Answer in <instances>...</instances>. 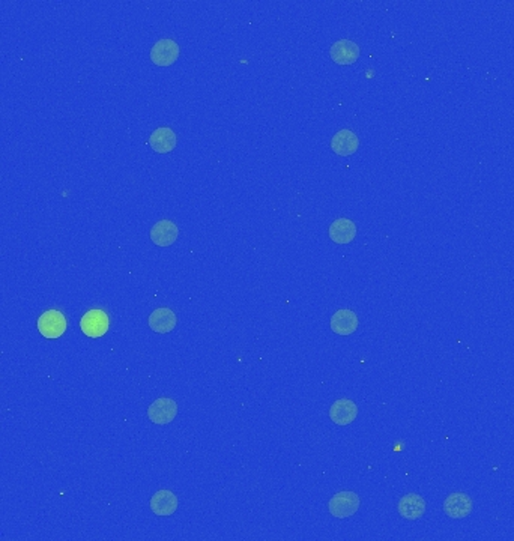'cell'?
Here are the masks:
<instances>
[{
    "label": "cell",
    "mask_w": 514,
    "mask_h": 541,
    "mask_svg": "<svg viewBox=\"0 0 514 541\" xmlns=\"http://www.w3.org/2000/svg\"><path fill=\"white\" fill-rule=\"evenodd\" d=\"M360 496L354 491H340L334 495L328 502L329 513L337 519H346L360 510Z\"/></svg>",
    "instance_id": "1"
},
{
    "label": "cell",
    "mask_w": 514,
    "mask_h": 541,
    "mask_svg": "<svg viewBox=\"0 0 514 541\" xmlns=\"http://www.w3.org/2000/svg\"><path fill=\"white\" fill-rule=\"evenodd\" d=\"M38 331L45 339H59L66 331V320L61 311L49 310L38 319Z\"/></svg>",
    "instance_id": "2"
},
{
    "label": "cell",
    "mask_w": 514,
    "mask_h": 541,
    "mask_svg": "<svg viewBox=\"0 0 514 541\" xmlns=\"http://www.w3.org/2000/svg\"><path fill=\"white\" fill-rule=\"evenodd\" d=\"M80 328L83 334L90 339H98L109 331V316L103 310H89L80 320Z\"/></svg>",
    "instance_id": "3"
},
{
    "label": "cell",
    "mask_w": 514,
    "mask_h": 541,
    "mask_svg": "<svg viewBox=\"0 0 514 541\" xmlns=\"http://www.w3.org/2000/svg\"><path fill=\"white\" fill-rule=\"evenodd\" d=\"M177 415V403L167 397L157 399L148 407V418L157 426H165L172 423Z\"/></svg>",
    "instance_id": "4"
},
{
    "label": "cell",
    "mask_w": 514,
    "mask_h": 541,
    "mask_svg": "<svg viewBox=\"0 0 514 541\" xmlns=\"http://www.w3.org/2000/svg\"><path fill=\"white\" fill-rule=\"evenodd\" d=\"M179 57V45L173 40H160L151 50V60L157 66H170Z\"/></svg>",
    "instance_id": "5"
},
{
    "label": "cell",
    "mask_w": 514,
    "mask_h": 541,
    "mask_svg": "<svg viewBox=\"0 0 514 541\" xmlns=\"http://www.w3.org/2000/svg\"><path fill=\"white\" fill-rule=\"evenodd\" d=\"M444 511L451 519H465L472 511V499L462 491H454L444 501Z\"/></svg>",
    "instance_id": "6"
},
{
    "label": "cell",
    "mask_w": 514,
    "mask_h": 541,
    "mask_svg": "<svg viewBox=\"0 0 514 541\" xmlns=\"http://www.w3.org/2000/svg\"><path fill=\"white\" fill-rule=\"evenodd\" d=\"M358 417V406L349 399H340L329 407V419L337 426H349Z\"/></svg>",
    "instance_id": "7"
},
{
    "label": "cell",
    "mask_w": 514,
    "mask_h": 541,
    "mask_svg": "<svg viewBox=\"0 0 514 541\" xmlns=\"http://www.w3.org/2000/svg\"><path fill=\"white\" fill-rule=\"evenodd\" d=\"M329 56L339 65H352L360 57V47L349 40H340L329 48Z\"/></svg>",
    "instance_id": "8"
},
{
    "label": "cell",
    "mask_w": 514,
    "mask_h": 541,
    "mask_svg": "<svg viewBox=\"0 0 514 541\" xmlns=\"http://www.w3.org/2000/svg\"><path fill=\"white\" fill-rule=\"evenodd\" d=\"M149 236L157 247H170L179 238V228L170 220H161L151 228Z\"/></svg>",
    "instance_id": "9"
},
{
    "label": "cell",
    "mask_w": 514,
    "mask_h": 541,
    "mask_svg": "<svg viewBox=\"0 0 514 541\" xmlns=\"http://www.w3.org/2000/svg\"><path fill=\"white\" fill-rule=\"evenodd\" d=\"M331 330L339 334V335H351L358 330V325H360V320H358V316L352 310L348 308H341L336 311L331 318Z\"/></svg>",
    "instance_id": "10"
},
{
    "label": "cell",
    "mask_w": 514,
    "mask_h": 541,
    "mask_svg": "<svg viewBox=\"0 0 514 541\" xmlns=\"http://www.w3.org/2000/svg\"><path fill=\"white\" fill-rule=\"evenodd\" d=\"M399 513L403 519L411 522L421 519L426 513V501L416 493L404 495L399 502Z\"/></svg>",
    "instance_id": "11"
},
{
    "label": "cell",
    "mask_w": 514,
    "mask_h": 541,
    "mask_svg": "<svg viewBox=\"0 0 514 541\" xmlns=\"http://www.w3.org/2000/svg\"><path fill=\"white\" fill-rule=\"evenodd\" d=\"M148 323H149V328L153 332L167 334V332H170L176 328L177 318L170 308L161 307V308H157L151 313Z\"/></svg>",
    "instance_id": "12"
},
{
    "label": "cell",
    "mask_w": 514,
    "mask_h": 541,
    "mask_svg": "<svg viewBox=\"0 0 514 541\" xmlns=\"http://www.w3.org/2000/svg\"><path fill=\"white\" fill-rule=\"evenodd\" d=\"M176 143H177V139H176L175 131L167 127L157 128L149 137L151 148L158 153L172 152L176 148Z\"/></svg>",
    "instance_id": "13"
},
{
    "label": "cell",
    "mask_w": 514,
    "mask_h": 541,
    "mask_svg": "<svg viewBox=\"0 0 514 541\" xmlns=\"http://www.w3.org/2000/svg\"><path fill=\"white\" fill-rule=\"evenodd\" d=\"M329 239L339 245L349 244L356 236V226L348 219H339L331 223L328 231Z\"/></svg>",
    "instance_id": "14"
},
{
    "label": "cell",
    "mask_w": 514,
    "mask_h": 541,
    "mask_svg": "<svg viewBox=\"0 0 514 541\" xmlns=\"http://www.w3.org/2000/svg\"><path fill=\"white\" fill-rule=\"evenodd\" d=\"M360 148V140H358L356 134L349 129H341L331 140V149L337 155L348 156Z\"/></svg>",
    "instance_id": "15"
},
{
    "label": "cell",
    "mask_w": 514,
    "mask_h": 541,
    "mask_svg": "<svg viewBox=\"0 0 514 541\" xmlns=\"http://www.w3.org/2000/svg\"><path fill=\"white\" fill-rule=\"evenodd\" d=\"M151 510L157 516H172L177 510V498L170 490H158L151 498Z\"/></svg>",
    "instance_id": "16"
}]
</instances>
